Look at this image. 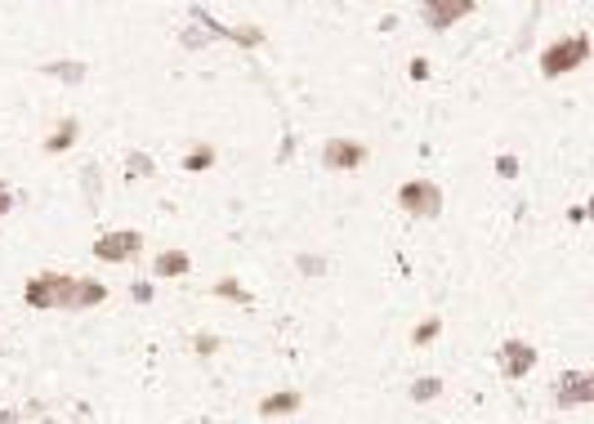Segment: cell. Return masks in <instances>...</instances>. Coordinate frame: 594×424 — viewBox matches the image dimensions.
<instances>
[{"instance_id":"obj_8","label":"cell","mask_w":594,"mask_h":424,"mask_svg":"<svg viewBox=\"0 0 594 424\" xmlns=\"http://www.w3.org/2000/svg\"><path fill=\"white\" fill-rule=\"evenodd\" d=\"M465 13H474V0H425V22H429L434 31L452 27V22L465 18Z\"/></svg>"},{"instance_id":"obj_3","label":"cell","mask_w":594,"mask_h":424,"mask_svg":"<svg viewBox=\"0 0 594 424\" xmlns=\"http://www.w3.org/2000/svg\"><path fill=\"white\" fill-rule=\"evenodd\" d=\"M398 206H402L407 215L434 219V215L443 210V188H438V183H429V179H411V183H402V188H398Z\"/></svg>"},{"instance_id":"obj_10","label":"cell","mask_w":594,"mask_h":424,"mask_svg":"<svg viewBox=\"0 0 594 424\" xmlns=\"http://www.w3.org/2000/svg\"><path fill=\"white\" fill-rule=\"evenodd\" d=\"M300 407H304V398H300V393H273V398H264V402H259V411H264V416H295Z\"/></svg>"},{"instance_id":"obj_1","label":"cell","mask_w":594,"mask_h":424,"mask_svg":"<svg viewBox=\"0 0 594 424\" xmlns=\"http://www.w3.org/2000/svg\"><path fill=\"white\" fill-rule=\"evenodd\" d=\"M108 299V286L94 282V278H72V273H40L27 282V304L32 308H63V313H81V308H94Z\"/></svg>"},{"instance_id":"obj_5","label":"cell","mask_w":594,"mask_h":424,"mask_svg":"<svg viewBox=\"0 0 594 424\" xmlns=\"http://www.w3.org/2000/svg\"><path fill=\"white\" fill-rule=\"evenodd\" d=\"M594 402V375L586 371H568L559 384H554V407H590Z\"/></svg>"},{"instance_id":"obj_7","label":"cell","mask_w":594,"mask_h":424,"mask_svg":"<svg viewBox=\"0 0 594 424\" xmlns=\"http://www.w3.org/2000/svg\"><path fill=\"white\" fill-rule=\"evenodd\" d=\"M532 367H536V349H532L527 340H509V344L500 349V371H505L509 380H523Z\"/></svg>"},{"instance_id":"obj_16","label":"cell","mask_w":594,"mask_h":424,"mask_svg":"<svg viewBox=\"0 0 594 424\" xmlns=\"http://www.w3.org/2000/svg\"><path fill=\"white\" fill-rule=\"evenodd\" d=\"M434 335H438V322H425V326L416 331V344H429Z\"/></svg>"},{"instance_id":"obj_9","label":"cell","mask_w":594,"mask_h":424,"mask_svg":"<svg viewBox=\"0 0 594 424\" xmlns=\"http://www.w3.org/2000/svg\"><path fill=\"white\" fill-rule=\"evenodd\" d=\"M188 269H193V260H188L184 251H166V255H157V264H152L157 278H184Z\"/></svg>"},{"instance_id":"obj_18","label":"cell","mask_w":594,"mask_h":424,"mask_svg":"<svg viewBox=\"0 0 594 424\" xmlns=\"http://www.w3.org/2000/svg\"><path fill=\"white\" fill-rule=\"evenodd\" d=\"M411 76H416V81H420V76H429V63H425V58H416V63H411Z\"/></svg>"},{"instance_id":"obj_14","label":"cell","mask_w":594,"mask_h":424,"mask_svg":"<svg viewBox=\"0 0 594 424\" xmlns=\"http://www.w3.org/2000/svg\"><path fill=\"white\" fill-rule=\"evenodd\" d=\"M220 295H224V299H241V304H250V295H246L238 282H220Z\"/></svg>"},{"instance_id":"obj_11","label":"cell","mask_w":594,"mask_h":424,"mask_svg":"<svg viewBox=\"0 0 594 424\" xmlns=\"http://www.w3.org/2000/svg\"><path fill=\"white\" fill-rule=\"evenodd\" d=\"M76 143V121H63L58 130H54V139H45V152H63V147H72Z\"/></svg>"},{"instance_id":"obj_17","label":"cell","mask_w":594,"mask_h":424,"mask_svg":"<svg viewBox=\"0 0 594 424\" xmlns=\"http://www.w3.org/2000/svg\"><path fill=\"white\" fill-rule=\"evenodd\" d=\"M9 210H14V192H9V188H4V183H0V219H4V215H9Z\"/></svg>"},{"instance_id":"obj_15","label":"cell","mask_w":594,"mask_h":424,"mask_svg":"<svg viewBox=\"0 0 594 424\" xmlns=\"http://www.w3.org/2000/svg\"><path fill=\"white\" fill-rule=\"evenodd\" d=\"M496 170H500L505 179H514V174H518V161H514V156H500V161H496Z\"/></svg>"},{"instance_id":"obj_13","label":"cell","mask_w":594,"mask_h":424,"mask_svg":"<svg viewBox=\"0 0 594 424\" xmlns=\"http://www.w3.org/2000/svg\"><path fill=\"white\" fill-rule=\"evenodd\" d=\"M438 389H443L438 380H420V384L411 389V398H416V402H429V398H438Z\"/></svg>"},{"instance_id":"obj_2","label":"cell","mask_w":594,"mask_h":424,"mask_svg":"<svg viewBox=\"0 0 594 424\" xmlns=\"http://www.w3.org/2000/svg\"><path fill=\"white\" fill-rule=\"evenodd\" d=\"M586 58H590V36H586V31H577V36H568V40H559V45H550V49L541 54V72L554 81V76H563V72L581 67Z\"/></svg>"},{"instance_id":"obj_4","label":"cell","mask_w":594,"mask_h":424,"mask_svg":"<svg viewBox=\"0 0 594 424\" xmlns=\"http://www.w3.org/2000/svg\"><path fill=\"white\" fill-rule=\"evenodd\" d=\"M139 251H143V237H139L134 228H117V233H104V237L94 242V255H99V260H108V264L134 260Z\"/></svg>"},{"instance_id":"obj_12","label":"cell","mask_w":594,"mask_h":424,"mask_svg":"<svg viewBox=\"0 0 594 424\" xmlns=\"http://www.w3.org/2000/svg\"><path fill=\"white\" fill-rule=\"evenodd\" d=\"M206 165H215V152H211V147H202V152H193V156L184 161V170H206Z\"/></svg>"},{"instance_id":"obj_6","label":"cell","mask_w":594,"mask_h":424,"mask_svg":"<svg viewBox=\"0 0 594 424\" xmlns=\"http://www.w3.org/2000/svg\"><path fill=\"white\" fill-rule=\"evenodd\" d=\"M366 161V147L354 139H327V147H322V165L327 170H357Z\"/></svg>"}]
</instances>
